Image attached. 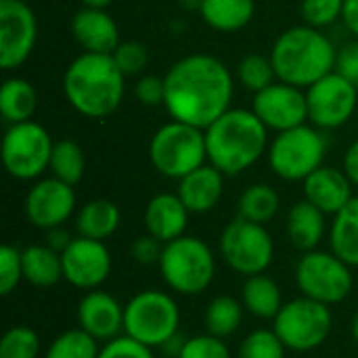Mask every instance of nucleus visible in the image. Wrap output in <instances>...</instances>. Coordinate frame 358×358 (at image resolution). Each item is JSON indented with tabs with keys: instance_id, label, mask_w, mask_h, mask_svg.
Here are the masks:
<instances>
[{
	"instance_id": "nucleus-1",
	"label": "nucleus",
	"mask_w": 358,
	"mask_h": 358,
	"mask_svg": "<svg viewBox=\"0 0 358 358\" xmlns=\"http://www.w3.org/2000/svg\"><path fill=\"white\" fill-rule=\"evenodd\" d=\"M164 82V107L172 120L206 130L231 109L235 88L233 73L212 55L197 52L182 57L168 69Z\"/></svg>"
},
{
	"instance_id": "nucleus-2",
	"label": "nucleus",
	"mask_w": 358,
	"mask_h": 358,
	"mask_svg": "<svg viewBox=\"0 0 358 358\" xmlns=\"http://www.w3.org/2000/svg\"><path fill=\"white\" fill-rule=\"evenodd\" d=\"M124 80L111 55L82 52L63 73V94L80 115L101 120L122 105Z\"/></svg>"
},
{
	"instance_id": "nucleus-3",
	"label": "nucleus",
	"mask_w": 358,
	"mask_h": 358,
	"mask_svg": "<svg viewBox=\"0 0 358 358\" xmlns=\"http://www.w3.org/2000/svg\"><path fill=\"white\" fill-rule=\"evenodd\" d=\"M208 162L224 176L252 168L268 147V128L252 109H229L206 130Z\"/></svg>"
},
{
	"instance_id": "nucleus-4",
	"label": "nucleus",
	"mask_w": 358,
	"mask_h": 358,
	"mask_svg": "<svg viewBox=\"0 0 358 358\" xmlns=\"http://www.w3.org/2000/svg\"><path fill=\"white\" fill-rule=\"evenodd\" d=\"M336 46L310 25H296L285 29L273 44L271 61L279 82L308 88L336 67Z\"/></svg>"
},
{
	"instance_id": "nucleus-5",
	"label": "nucleus",
	"mask_w": 358,
	"mask_h": 358,
	"mask_svg": "<svg viewBox=\"0 0 358 358\" xmlns=\"http://www.w3.org/2000/svg\"><path fill=\"white\" fill-rule=\"evenodd\" d=\"M157 266L166 285L182 296H197L206 292L216 275L212 248L191 235H182L166 243Z\"/></svg>"
},
{
	"instance_id": "nucleus-6",
	"label": "nucleus",
	"mask_w": 358,
	"mask_h": 358,
	"mask_svg": "<svg viewBox=\"0 0 358 358\" xmlns=\"http://www.w3.org/2000/svg\"><path fill=\"white\" fill-rule=\"evenodd\" d=\"M149 159L159 174L180 180L206 164V134L201 128L172 120L151 136Z\"/></svg>"
},
{
	"instance_id": "nucleus-7",
	"label": "nucleus",
	"mask_w": 358,
	"mask_h": 358,
	"mask_svg": "<svg viewBox=\"0 0 358 358\" xmlns=\"http://www.w3.org/2000/svg\"><path fill=\"white\" fill-rule=\"evenodd\" d=\"M327 153L325 134L308 124L277 132L268 147V164L273 172L289 182L306 180L323 166Z\"/></svg>"
},
{
	"instance_id": "nucleus-8",
	"label": "nucleus",
	"mask_w": 358,
	"mask_h": 358,
	"mask_svg": "<svg viewBox=\"0 0 358 358\" xmlns=\"http://www.w3.org/2000/svg\"><path fill=\"white\" fill-rule=\"evenodd\" d=\"M178 304L164 292H141L124 306V334L149 348H162L178 334Z\"/></svg>"
},
{
	"instance_id": "nucleus-9",
	"label": "nucleus",
	"mask_w": 358,
	"mask_h": 358,
	"mask_svg": "<svg viewBox=\"0 0 358 358\" xmlns=\"http://www.w3.org/2000/svg\"><path fill=\"white\" fill-rule=\"evenodd\" d=\"M334 327V315L327 304L313 298H296L273 319V331L294 352H310L325 344Z\"/></svg>"
},
{
	"instance_id": "nucleus-10",
	"label": "nucleus",
	"mask_w": 358,
	"mask_h": 358,
	"mask_svg": "<svg viewBox=\"0 0 358 358\" xmlns=\"http://www.w3.org/2000/svg\"><path fill=\"white\" fill-rule=\"evenodd\" d=\"M55 143L38 122L10 124L2 138L4 170L17 180H34L50 168Z\"/></svg>"
},
{
	"instance_id": "nucleus-11",
	"label": "nucleus",
	"mask_w": 358,
	"mask_h": 358,
	"mask_svg": "<svg viewBox=\"0 0 358 358\" xmlns=\"http://www.w3.org/2000/svg\"><path fill=\"white\" fill-rule=\"evenodd\" d=\"M352 266L334 252L313 250L296 264V283L302 296L323 302L327 306L344 302L355 287Z\"/></svg>"
},
{
	"instance_id": "nucleus-12",
	"label": "nucleus",
	"mask_w": 358,
	"mask_h": 358,
	"mask_svg": "<svg viewBox=\"0 0 358 358\" xmlns=\"http://www.w3.org/2000/svg\"><path fill=\"white\" fill-rule=\"evenodd\" d=\"M220 254L235 273L254 277L273 264L275 243L264 224L235 218L220 235Z\"/></svg>"
},
{
	"instance_id": "nucleus-13",
	"label": "nucleus",
	"mask_w": 358,
	"mask_h": 358,
	"mask_svg": "<svg viewBox=\"0 0 358 358\" xmlns=\"http://www.w3.org/2000/svg\"><path fill=\"white\" fill-rule=\"evenodd\" d=\"M357 105V86L336 71L306 88L308 122L319 130L342 128L352 120Z\"/></svg>"
},
{
	"instance_id": "nucleus-14",
	"label": "nucleus",
	"mask_w": 358,
	"mask_h": 358,
	"mask_svg": "<svg viewBox=\"0 0 358 358\" xmlns=\"http://www.w3.org/2000/svg\"><path fill=\"white\" fill-rule=\"evenodd\" d=\"M38 38L36 15L25 0H0V67L10 71L21 67Z\"/></svg>"
},
{
	"instance_id": "nucleus-15",
	"label": "nucleus",
	"mask_w": 358,
	"mask_h": 358,
	"mask_svg": "<svg viewBox=\"0 0 358 358\" xmlns=\"http://www.w3.org/2000/svg\"><path fill=\"white\" fill-rule=\"evenodd\" d=\"M63 279L78 289L92 292L111 275V254L103 241L76 237L61 254Z\"/></svg>"
},
{
	"instance_id": "nucleus-16",
	"label": "nucleus",
	"mask_w": 358,
	"mask_h": 358,
	"mask_svg": "<svg viewBox=\"0 0 358 358\" xmlns=\"http://www.w3.org/2000/svg\"><path fill=\"white\" fill-rule=\"evenodd\" d=\"M252 111L262 120L268 130L275 132L302 126L308 120L306 92L304 88L285 82H273L264 90L256 92Z\"/></svg>"
},
{
	"instance_id": "nucleus-17",
	"label": "nucleus",
	"mask_w": 358,
	"mask_h": 358,
	"mask_svg": "<svg viewBox=\"0 0 358 358\" xmlns=\"http://www.w3.org/2000/svg\"><path fill=\"white\" fill-rule=\"evenodd\" d=\"M73 187L55 176L34 182V187L25 195V218L42 231L63 227L73 214Z\"/></svg>"
},
{
	"instance_id": "nucleus-18",
	"label": "nucleus",
	"mask_w": 358,
	"mask_h": 358,
	"mask_svg": "<svg viewBox=\"0 0 358 358\" xmlns=\"http://www.w3.org/2000/svg\"><path fill=\"white\" fill-rule=\"evenodd\" d=\"M78 327L99 342H109L124 331V306L111 294L92 289L78 304Z\"/></svg>"
},
{
	"instance_id": "nucleus-19",
	"label": "nucleus",
	"mask_w": 358,
	"mask_h": 358,
	"mask_svg": "<svg viewBox=\"0 0 358 358\" xmlns=\"http://www.w3.org/2000/svg\"><path fill=\"white\" fill-rule=\"evenodd\" d=\"M71 34L84 52L111 55L120 46V27L107 8H80L71 19Z\"/></svg>"
},
{
	"instance_id": "nucleus-20",
	"label": "nucleus",
	"mask_w": 358,
	"mask_h": 358,
	"mask_svg": "<svg viewBox=\"0 0 358 358\" xmlns=\"http://www.w3.org/2000/svg\"><path fill=\"white\" fill-rule=\"evenodd\" d=\"M304 182V195L306 199L317 206L325 216H336L340 210L348 206L352 195V180L344 170H336L329 166L317 168Z\"/></svg>"
},
{
	"instance_id": "nucleus-21",
	"label": "nucleus",
	"mask_w": 358,
	"mask_h": 358,
	"mask_svg": "<svg viewBox=\"0 0 358 358\" xmlns=\"http://www.w3.org/2000/svg\"><path fill=\"white\" fill-rule=\"evenodd\" d=\"M189 210L182 199L174 193H159L151 197L145 208V229L149 235L159 239L162 243H170L185 235L189 224Z\"/></svg>"
},
{
	"instance_id": "nucleus-22",
	"label": "nucleus",
	"mask_w": 358,
	"mask_h": 358,
	"mask_svg": "<svg viewBox=\"0 0 358 358\" xmlns=\"http://www.w3.org/2000/svg\"><path fill=\"white\" fill-rule=\"evenodd\" d=\"M224 191V174L212 164H203L178 180V197L191 214H208L218 206Z\"/></svg>"
},
{
	"instance_id": "nucleus-23",
	"label": "nucleus",
	"mask_w": 358,
	"mask_h": 358,
	"mask_svg": "<svg viewBox=\"0 0 358 358\" xmlns=\"http://www.w3.org/2000/svg\"><path fill=\"white\" fill-rule=\"evenodd\" d=\"M287 235L296 250L313 252L325 235V214L308 199L292 206L287 214Z\"/></svg>"
},
{
	"instance_id": "nucleus-24",
	"label": "nucleus",
	"mask_w": 358,
	"mask_h": 358,
	"mask_svg": "<svg viewBox=\"0 0 358 358\" xmlns=\"http://www.w3.org/2000/svg\"><path fill=\"white\" fill-rule=\"evenodd\" d=\"M120 220H122V214H120V208L113 201H109V199H92L78 212L76 231H78L80 237L105 241L117 231Z\"/></svg>"
},
{
	"instance_id": "nucleus-25",
	"label": "nucleus",
	"mask_w": 358,
	"mask_h": 358,
	"mask_svg": "<svg viewBox=\"0 0 358 358\" xmlns=\"http://www.w3.org/2000/svg\"><path fill=\"white\" fill-rule=\"evenodd\" d=\"M23 281L36 287H52L63 279L61 254L48 245H29L21 250Z\"/></svg>"
},
{
	"instance_id": "nucleus-26",
	"label": "nucleus",
	"mask_w": 358,
	"mask_h": 358,
	"mask_svg": "<svg viewBox=\"0 0 358 358\" xmlns=\"http://www.w3.org/2000/svg\"><path fill=\"white\" fill-rule=\"evenodd\" d=\"M254 0H201V19L216 31H239L254 17Z\"/></svg>"
},
{
	"instance_id": "nucleus-27",
	"label": "nucleus",
	"mask_w": 358,
	"mask_h": 358,
	"mask_svg": "<svg viewBox=\"0 0 358 358\" xmlns=\"http://www.w3.org/2000/svg\"><path fill=\"white\" fill-rule=\"evenodd\" d=\"M38 107V92L25 78H8L0 88V113L8 124L29 122Z\"/></svg>"
},
{
	"instance_id": "nucleus-28",
	"label": "nucleus",
	"mask_w": 358,
	"mask_h": 358,
	"mask_svg": "<svg viewBox=\"0 0 358 358\" xmlns=\"http://www.w3.org/2000/svg\"><path fill=\"white\" fill-rule=\"evenodd\" d=\"M241 300H243V308L258 319H275L283 308V296L279 285L264 273L245 279L241 289Z\"/></svg>"
},
{
	"instance_id": "nucleus-29",
	"label": "nucleus",
	"mask_w": 358,
	"mask_h": 358,
	"mask_svg": "<svg viewBox=\"0 0 358 358\" xmlns=\"http://www.w3.org/2000/svg\"><path fill=\"white\" fill-rule=\"evenodd\" d=\"M331 252L352 268H358V197H352L334 218L329 233Z\"/></svg>"
},
{
	"instance_id": "nucleus-30",
	"label": "nucleus",
	"mask_w": 358,
	"mask_h": 358,
	"mask_svg": "<svg viewBox=\"0 0 358 358\" xmlns=\"http://www.w3.org/2000/svg\"><path fill=\"white\" fill-rule=\"evenodd\" d=\"M279 195L273 187L258 182L248 187L239 197V218H245L250 222L266 224L271 222L279 212Z\"/></svg>"
},
{
	"instance_id": "nucleus-31",
	"label": "nucleus",
	"mask_w": 358,
	"mask_h": 358,
	"mask_svg": "<svg viewBox=\"0 0 358 358\" xmlns=\"http://www.w3.org/2000/svg\"><path fill=\"white\" fill-rule=\"evenodd\" d=\"M243 319V304L233 296H218L206 308V327L208 334L216 338L233 336Z\"/></svg>"
},
{
	"instance_id": "nucleus-32",
	"label": "nucleus",
	"mask_w": 358,
	"mask_h": 358,
	"mask_svg": "<svg viewBox=\"0 0 358 358\" xmlns=\"http://www.w3.org/2000/svg\"><path fill=\"white\" fill-rule=\"evenodd\" d=\"M86 170V157L82 147L76 141H59L55 143L52 157H50V172L55 178L76 187Z\"/></svg>"
},
{
	"instance_id": "nucleus-33",
	"label": "nucleus",
	"mask_w": 358,
	"mask_h": 358,
	"mask_svg": "<svg viewBox=\"0 0 358 358\" xmlns=\"http://www.w3.org/2000/svg\"><path fill=\"white\" fill-rule=\"evenodd\" d=\"M99 340L78 327L55 338L44 358H99Z\"/></svg>"
},
{
	"instance_id": "nucleus-34",
	"label": "nucleus",
	"mask_w": 358,
	"mask_h": 358,
	"mask_svg": "<svg viewBox=\"0 0 358 358\" xmlns=\"http://www.w3.org/2000/svg\"><path fill=\"white\" fill-rule=\"evenodd\" d=\"M237 78H239V84L243 88H248L252 92H260V90H264L266 86H271L275 82L277 73H275L271 57L252 52V55H245L239 61Z\"/></svg>"
},
{
	"instance_id": "nucleus-35",
	"label": "nucleus",
	"mask_w": 358,
	"mask_h": 358,
	"mask_svg": "<svg viewBox=\"0 0 358 358\" xmlns=\"http://www.w3.org/2000/svg\"><path fill=\"white\" fill-rule=\"evenodd\" d=\"M40 352V338L34 329L19 325L10 327L0 342V358H36Z\"/></svg>"
},
{
	"instance_id": "nucleus-36",
	"label": "nucleus",
	"mask_w": 358,
	"mask_h": 358,
	"mask_svg": "<svg viewBox=\"0 0 358 358\" xmlns=\"http://www.w3.org/2000/svg\"><path fill=\"white\" fill-rule=\"evenodd\" d=\"M285 344L275 331L258 329L241 342L237 358H285Z\"/></svg>"
},
{
	"instance_id": "nucleus-37",
	"label": "nucleus",
	"mask_w": 358,
	"mask_h": 358,
	"mask_svg": "<svg viewBox=\"0 0 358 358\" xmlns=\"http://www.w3.org/2000/svg\"><path fill=\"white\" fill-rule=\"evenodd\" d=\"M344 10V0H302L300 13L310 27H327L342 19Z\"/></svg>"
},
{
	"instance_id": "nucleus-38",
	"label": "nucleus",
	"mask_w": 358,
	"mask_h": 358,
	"mask_svg": "<svg viewBox=\"0 0 358 358\" xmlns=\"http://www.w3.org/2000/svg\"><path fill=\"white\" fill-rule=\"evenodd\" d=\"M115 65L120 67V71L128 78V76H138L147 63H149V52L147 46L134 40L128 42H120V46L111 52Z\"/></svg>"
},
{
	"instance_id": "nucleus-39",
	"label": "nucleus",
	"mask_w": 358,
	"mask_h": 358,
	"mask_svg": "<svg viewBox=\"0 0 358 358\" xmlns=\"http://www.w3.org/2000/svg\"><path fill=\"white\" fill-rule=\"evenodd\" d=\"M23 281V262L21 250L13 245L0 248V294L8 296Z\"/></svg>"
},
{
	"instance_id": "nucleus-40",
	"label": "nucleus",
	"mask_w": 358,
	"mask_h": 358,
	"mask_svg": "<svg viewBox=\"0 0 358 358\" xmlns=\"http://www.w3.org/2000/svg\"><path fill=\"white\" fill-rule=\"evenodd\" d=\"M178 358H233L231 350L222 342V338H216L212 334L189 338L180 350Z\"/></svg>"
},
{
	"instance_id": "nucleus-41",
	"label": "nucleus",
	"mask_w": 358,
	"mask_h": 358,
	"mask_svg": "<svg viewBox=\"0 0 358 358\" xmlns=\"http://www.w3.org/2000/svg\"><path fill=\"white\" fill-rule=\"evenodd\" d=\"M99 358H153V352L149 346L124 334L105 342L99 352Z\"/></svg>"
},
{
	"instance_id": "nucleus-42",
	"label": "nucleus",
	"mask_w": 358,
	"mask_h": 358,
	"mask_svg": "<svg viewBox=\"0 0 358 358\" xmlns=\"http://www.w3.org/2000/svg\"><path fill=\"white\" fill-rule=\"evenodd\" d=\"M134 92L145 107H157L166 101V82L159 76H143L138 78Z\"/></svg>"
},
{
	"instance_id": "nucleus-43",
	"label": "nucleus",
	"mask_w": 358,
	"mask_h": 358,
	"mask_svg": "<svg viewBox=\"0 0 358 358\" xmlns=\"http://www.w3.org/2000/svg\"><path fill=\"white\" fill-rule=\"evenodd\" d=\"M164 245L159 239H155L153 235H141L138 239H134L130 252H132V258L143 264V266H151V264H159L162 260V254H164Z\"/></svg>"
},
{
	"instance_id": "nucleus-44",
	"label": "nucleus",
	"mask_w": 358,
	"mask_h": 358,
	"mask_svg": "<svg viewBox=\"0 0 358 358\" xmlns=\"http://www.w3.org/2000/svg\"><path fill=\"white\" fill-rule=\"evenodd\" d=\"M334 71L358 86V38L346 42L342 48H338Z\"/></svg>"
},
{
	"instance_id": "nucleus-45",
	"label": "nucleus",
	"mask_w": 358,
	"mask_h": 358,
	"mask_svg": "<svg viewBox=\"0 0 358 358\" xmlns=\"http://www.w3.org/2000/svg\"><path fill=\"white\" fill-rule=\"evenodd\" d=\"M69 243H71V237H69V233L63 227H55V229L46 231V245L52 248L55 252L63 254Z\"/></svg>"
},
{
	"instance_id": "nucleus-46",
	"label": "nucleus",
	"mask_w": 358,
	"mask_h": 358,
	"mask_svg": "<svg viewBox=\"0 0 358 358\" xmlns=\"http://www.w3.org/2000/svg\"><path fill=\"white\" fill-rule=\"evenodd\" d=\"M344 172L352 180V185L358 187V138L344 153Z\"/></svg>"
},
{
	"instance_id": "nucleus-47",
	"label": "nucleus",
	"mask_w": 358,
	"mask_h": 358,
	"mask_svg": "<svg viewBox=\"0 0 358 358\" xmlns=\"http://www.w3.org/2000/svg\"><path fill=\"white\" fill-rule=\"evenodd\" d=\"M342 21L346 29L358 38V0H344V10H342Z\"/></svg>"
},
{
	"instance_id": "nucleus-48",
	"label": "nucleus",
	"mask_w": 358,
	"mask_h": 358,
	"mask_svg": "<svg viewBox=\"0 0 358 358\" xmlns=\"http://www.w3.org/2000/svg\"><path fill=\"white\" fill-rule=\"evenodd\" d=\"M84 6H90V8H107L113 0H80Z\"/></svg>"
},
{
	"instance_id": "nucleus-49",
	"label": "nucleus",
	"mask_w": 358,
	"mask_h": 358,
	"mask_svg": "<svg viewBox=\"0 0 358 358\" xmlns=\"http://www.w3.org/2000/svg\"><path fill=\"white\" fill-rule=\"evenodd\" d=\"M352 336H355V340H357L358 344V310L357 315H355V319H352Z\"/></svg>"
},
{
	"instance_id": "nucleus-50",
	"label": "nucleus",
	"mask_w": 358,
	"mask_h": 358,
	"mask_svg": "<svg viewBox=\"0 0 358 358\" xmlns=\"http://www.w3.org/2000/svg\"><path fill=\"white\" fill-rule=\"evenodd\" d=\"M25 2H38V0H25Z\"/></svg>"
}]
</instances>
